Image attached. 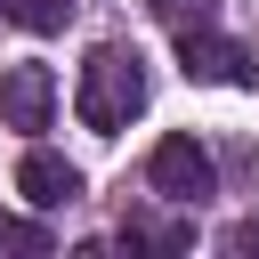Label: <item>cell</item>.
Instances as JSON below:
<instances>
[{"label":"cell","mask_w":259,"mask_h":259,"mask_svg":"<svg viewBox=\"0 0 259 259\" xmlns=\"http://www.w3.org/2000/svg\"><path fill=\"white\" fill-rule=\"evenodd\" d=\"M138 105H146V57H138V49H121V40H97V49H89V65H81V89H73L81 130L113 138V130H130V113H138Z\"/></svg>","instance_id":"cell-1"},{"label":"cell","mask_w":259,"mask_h":259,"mask_svg":"<svg viewBox=\"0 0 259 259\" xmlns=\"http://www.w3.org/2000/svg\"><path fill=\"white\" fill-rule=\"evenodd\" d=\"M146 8L178 32V24H210V8H219V0H146Z\"/></svg>","instance_id":"cell-7"},{"label":"cell","mask_w":259,"mask_h":259,"mask_svg":"<svg viewBox=\"0 0 259 259\" xmlns=\"http://www.w3.org/2000/svg\"><path fill=\"white\" fill-rule=\"evenodd\" d=\"M49 113H57L49 65H8V73H0V121H8V130H49Z\"/></svg>","instance_id":"cell-4"},{"label":"cell","mask_w":259,"mask_h":259,"mask_svg":"<svg viewBox=\"0 0 259 259\" xmlns=\"http://www.w3.org/2000/svg\"><path fill=\"white\" fill-rule=\"evenodd\" d=\"M227 243H235V251H243V259H259V210H251V219H243V227H235V235H227Z\"/></svg>","instance_id":"cell-9"},{"label":"cell","mask_w":259,"mask_h":259,"mask_svg":"<svg viewBox=\"0 0 259 259\" xmlns=\"http://www.w3.org/2000/svg\"><path fill=\"white\" fill-rule=\"evenodd\" d=\"M146 186H154L162 202H202V194H210V154H202L186 130H170V138H154V154H146Z\"/></svg>","instance_id":"cell-2"},{"label":"cell","mask_w":259,"mask_h":259,"mask_svg":"<svg viewBox=\"0 0 259 259\" xmlns=\"http://www.w3.org/2000/svg\"><path fill=\"white\" fill-rule=\"evenodd\" d=\"M178 65H186V81H219V89L251 81V57L227 32H210V24H178Z\"/></svg>","instance_id":"cell-3"},{"label":"cell","mask_w":259,"mask_h":259,"mask_svg":"<svg viewBox=\"0 0 259 259\" xmlns=\"http://www.w3.org/2000/svg\"><path fill=\"white\" fill-rule=\"evenodd\" d=\"M16 194H24L32 210H65V202L81 194V170H73L65 154H40V146H32V154L16 162Z\"/></svg>","instance_id":"cell-5"},{"label":"cell","mask_w":259,"mask_h":259,"mask_svg":"<svg viewBox=\"0 0 259 259\" xmlns=\"http://www.w3.org/2000/svg\"><path fill=\"white\" fill-rule=\"evenodd\" d=\"M0 243H8V251H49V227H40V219H8Z\"/></svg>","instance_id":"cell-8"},{"label":"cell","mask_w":259,"mask_h":259,"mask_svg":"<svg viewBox=\"0 0 259 259\" xmlns=\"http://www.w3.org/2000/svg\"><path fill=\"white\" fill-rule=\"evenodd\" d=\"M8 16H16L24 32H65V16H73V0H8Z\"/></svg>","instance_id":"cell-6"}]
</instances>
